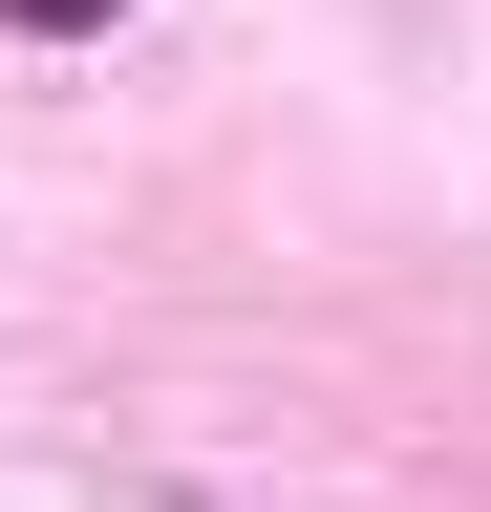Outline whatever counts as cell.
<instances>
[{
    "label": "cell",
    "instance_id": "obj_1",
    "mask_svg": "<svg viewBox=\"0 0 491 512\" xmlns=\"http://www.w3.org/2000/svg\"><path fill=\"white\" fill-rule=\"evenodd\" d=\"M22 22H107V0H22Z\"/></svg>",
    "mask_w": 491,
    "mask_h": 512
}]
</instances>
